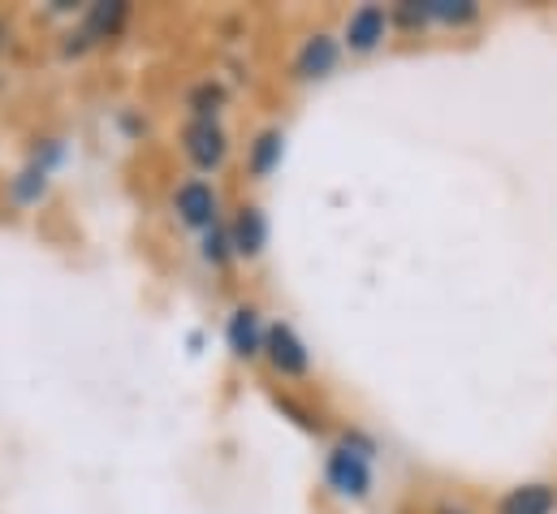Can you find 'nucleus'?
<instances>
[{"mask_svg": "<svg viewBox=\"0 0 557 514\" xmlns=\"http://www.w3.org/2000/svg\"><path fill=\"white\" fill-rule=\"evenodd\" d=\"M372 454L376 445L359 432H346V441L329 454L324 463V480L337 498H350V502H363L372 493Z\"/></svg>", "mask_w": 557, "mask_h": 514, "instance_id": "obj_1", "label": "nucleus"}, {"mask_svg": "<svg viewBox=\"0 0 557 514\" xmlns=\"http://www.w3.org/2000/svg\"><path fill=\"white\" fill-rule=\"evenodd\" d=\"M173 212L190 230H212L216 225V191L203 178H190V182H182L173 191Z\"/></svg>", "mask_w": 557, "mask_h": 514, "instance_id": "obj_2", "label": "nucleus"}, {"mask_svg": "<svg viewBox=\"0 0 557 514\" xmlns=\"http://www.w3.org/2000/svg\"><path fill=\"white\" fill-rule=\"evenodd\" d=\"M385 35H389V13H385L381 4H359V9L346 17V48L359 52V57L376 52V48L385 44Z\"/></svg>", "mask_w": 557, "mask_h": 514, "instance_id": "obj_3", "label": "nucleus"}, {"mask_svg": "<svg viewBox=\"0 0 557 514\" xmlns=\"http://www.w3.org/2000/svg\"><path fill=\"white\" fill-rule=\"evenodd\" d=\"M182 143H186V156H190V164L195 169H221L225 164V156H230V138H225V130L216 126V122H190L186 134H182Z\"/></svg>", "mask_w": 557, "mask_h": 514, "instance_id": "obj_4", "label": "nucleus"}, {"mask_svg": "<svg viewBox=\"0 0 557 514\" xmlns=\"http://www.w3.org/2000/svg\"><path fill=\"white\" fill-rule=\"evenodd\" d=\"M264 355H269V364L277 368L281 377H307V368H311V355H307L302 338H298L289 325H273V329H269Z\"/></svg>", "mask_w": 557, "mask_h": 514, "instance_id": "obj_5", "label": "nucleus"}, {"mask_svg": "<svg viewBox=\"0 0 557 514\" xmlns=\"http://www.w3.org/2000/svg\"><path fill=\"white\" fill-rule=\"evenodd\" d=\"M337 57H342V48H337V39L333 35H311L302 48H298V57H294V74L298 78H329L333 70H337Z\"/></svg>", "mask_w": 557, "mask_h": 514, "instance_id": "obj_6", "label": "nucleus"}, {"mask_svg": "<svg viewBox=\"0 0 557 514\" xmlns=\"http://www.w3.org/2000/svg\"><path fill=\"white\" fill-rule=\"evenodd\" d=\"M225 338H230V351L238 359H256V355H264L269 329H260V311L256 307H238L230 316V325H225Z\"/></svg>", "mask_w": 557, "mask_h": 514, "instance_id": "obj_7", "label": "nucleus"}, {"mask_svg": "<svg viewBox=\"0 0 557 514\" xmlns=\"http://www.w3.org/2000/svg\"><path fill=\"white\" fill-rule=\"evenodd\" d=\"M554 511H557L554 485H519V489H510L497 502V514H554Z\"/></svg>", "mask_w": 557, "mask_h": 514, "instance_id": "obj_8", "label": "nucleus"}, {"mask_svg": "<svg viewBox=\"0 0 557 514\" xmlns=\"http://www.w3.org/2000/svg\"><path fill=\"white\" fill-rule=\"evenodd\" d=\"M230 238H234V256H260L264 243H269V221L260 208H243L230 225Z\"/></svg>", "mask_w": 557, "mask_h": 514, "instance_id": "obj_9", "label": "nucleus"}, {"mask_svg": "<svg viewBox=\"0 0 557 514\" xmlns=\"http://www.w3.org/2000/svg\"><path fill=\"white\" fill-rule=\"evenodd\" d=\"M126 17H131V4H117V0L109 4V0H100V4L87 9L83 35H87V39H113V35H122Z\"/></svg>", "mask_w": 557, "mask_h": 514, "instance_id": "obj_10", "label": "nucleus"}, {"mask_svg": "<svg viewBox=\"0 0 557 514\" xmlns=\"http://www.w3.org/2000/svg\"><path fill=\"white\" fill-rule=\"evenodd\" d=\"M419 13L423 22H436V26H467L480 17V4L475 0H419Z\"/></svg>", "mask_w": 557, "mask_h": 514, "instance_id": "obj_11", "label": "nucleus"}, {"mask_svg": "<svg viewBox=\"0 0 557 514\" xmlns=\"http://www.w3.org/2000/svg\"><path fill=\"white\" fill-rule=\"evenodd\" d=\"M281 130H264L256 143H251V178H269L281 164Z\"/></svg>", "mask_w": 557, "mask_h": 514, "instance_id": "obj_12", "label": "nucleus"}, {"mask_svg": "<svg viewBox=\"0 0 557 514\" xmlns=\"http://www.w3.org/2000/svg\"><path fill=\"white\" fill-rule=\"evenodd\" d=\"M221 105H225V87H221V83H199V87L190 91V113H195V122H216Z\"/></svg>", "mask_w": 557, "mask_h": 514, "instance_id": "obj_13", "label": "nucleus"}, {"mask_svg": "<svg viewBox=\"0 0 557 514\" xmlns=\"http://www.w3.org/2000/svg\"><path fill=\"white\" fill-rule=\"evenodd\" d=\"M44 182H48V164H39V160H35V164L13 182V195H17L22 204H30V199H39V195H44Z\"/></svg>", "mask_w": 557, "mask_h": 514, "instance_id": "obj_14", "label": "nucleus"}, {"mask_svg": "<svg viewBox=\"0 0 557 514\" xmlns=\"http://www.w3.org/2000/svg\"><path fill=\"white\" fill-rule=\"evenodd\" d=\"M230 256H234V238H230V230H225V225H212L208 238H203V259H208V264H225Z\"/></svg>", "mask_w": 557, "mask_h": 514, "instance_id": "obj_15", "label": "nucleus"}, {"mask_svg": "<svg viewBox=\"0 0 557 514\" xmlns=\"http://www.w3.org/2000/svg\"><path fill=\"white\" fill-rule=\"evenodd\" d=\"M436 514H467V511H462V506H449V502H445V506H436Z\"/></svg>", "mask_w": 557, "mask_h": 514, "instance_id": "obj_16", "label": "nucleus"}, {"mask_svg": "<svg viewBox=\"0 0 557 514\" xmlns=\"http://www.w3.org/2000/svg\"><path fill=\"white\" fill-rule=\"evenodd\" d=\"M4 35H9V30H4V22H0V48H4Z\"/></svg>", "mask_w": 557, "mask_h": 514, "instance_id": "obj_17", "label": "nucleus"}]
</instances>
